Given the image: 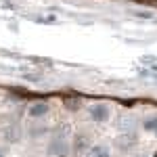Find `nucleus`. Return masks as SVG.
<instances>
[{
    "instance_id": "nucleus-1",
    "label": "nucleus",
    "mask_w": 157,
    "mask_h": 157,
    "mask_svg": "<svg viewBox=\"0 0 157 157\" xmlns=\"http://www.w3.org/2000/svg\"><path fill=\"white\" fill-rule=\"evenodd\" d=\"M46 151H48L50 157H67V155H69V151H71V145H69L61 134H57V136L50 138Z\"/></svg>"
},
{
    "instance_id": "nucleus-2",
    "label": "nucleus",
    "mask_w": 157,
    "mask_h": 157,
    "mask_svg": "<svg viewBox=\"0 0 157 157\" xmlns=\"http://www.w3.org/2000/svg\"><path fill=\"white\" fill-rule=\"evenodd\" d=\"M90 145H92V140H90L88 134H84V132L73 134V140H71V151H73V153H78V155L82 153V155H84Z\"/></svg>"
},
{
    "instance_id": "nucleus-3",
    "label": "nucleus",
    "mask_w": 157,
    "mask_h": 157,
    "mask_svg": "<svg viewBox=\"0 0 157 157\" xmlns=\"http://www.w3.org/2000/svg\"><path fill=\"white\" fill-rule=\"evenodd\" d=\"M46 113H48V103H44V101H36V103H32V105L27 107L29 120H40V117H44Z\"/></svg>"
},
{
    "instance_id": "nucleus-4",
    "label": "nucleus",
    "mask_w": 157,
    "mask_h": 157,
    "mask_svg": "<svg viewBox=\"0 0 157 157\" xmlns=\"http://www.w3.org/2000/svg\"><path fill=\"white\" fill-rule=\"evenodd\" d=\"M84 157H113V155H111V147L103 145V143H97V145L88 147Z\"/></svg>"
},
{
    "instance_id": "nucleus-5",
    "label": "nucleus",
    "mask_w": 157,
    "mask_h": 157,
    "mask_svg": "<svg viewBox=\"0 0 157 157\" xmlns=\"http://www.w3.org/2000/svg\"><path fill=\"white\" fill-rule=\"evenodd\" d=\"M19 128H17V126H9V128H6V130H4V140H6V143H17V140H19Z\"/></svg>"
},
{
    "instance_id": "nucleus-6",
    "label": "nucleus",
    "mask_w": 157,
    "mask_h": 157,
    "mask_svg": "<svg viewBox=\"0 0 157 157\" xmlns=\"http://www.w3.org/2000/svg\"><path fill=\"white\" fill-rule=\"evenodd\" d=\"M0 157H2V151H0Z\"/></svg>"
}]
</instances>
